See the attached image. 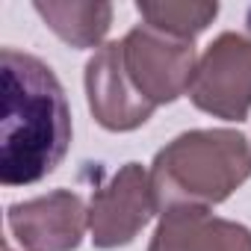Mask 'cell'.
<instances>
[{"instance_id":"2","label":"cell","mask_w":251,"mask_h":251,"mask_svg":"<svg viewBox=\"0 0 251 251\" xmlns=\"http://www.w3.org/2000/svg\"><path fill=\"white\" fill-rule=\"evenodd\" d=\"M251 177V139L236 130H189L172 139L151 166L157 207H213Z\"/></svg>"},{"instance_id":"7","label":"cell","mask_w":251,"mask_h":251,"mask_svg":"<svg viewBox=\"0 0 251 251\" xmlns=\"http://www.w3.org/2000/svg\"><path fill=\"white\" fill-rule=\"evenodd\" d=\"M6 222L12 236L30 251H74L89 227V210L80 195L56 189L12 204Z\"/></svg>"},{"instance_id":"10","label":"cell","mask_w":251,"mask_h":251,"mask_svg":"<svg viewBox=\"0 0 251 251\" xmlns=\"http://www.w3.org/2000/svg\"><path fill=\"white\" fill-rule=\"evenodd\" d=\"M136 9L151 30L180 42H192L219 15V3H207V0H160V3L139 0Z\"/></svg>"},{"instance_id":"4","label":"cell","mask_w":251,"mask_h":251,"mask_svg":"<svg viewBox=\"0 0 251 251\" xmlns=\"http://www.w3.org/2000/svg\"><path fill=\"white\" fill-rule=\"evenodd\" d=\"M121 50L130 80L154 106L172 103L189 92L198 68L192 42H180L151 30L148 24H139L121 39Z\"/></svg>"},{"instance_id":"11","label":"cell","mask_w":251,"mask_h":251,"mask_svg":"<svg viewBox=\"0 0 251 251\" xmlns=\"http://www.w3.org/2000/svg\"><path fill=\"white\" fill-rule=\"evenodd\" d=\"M3 251H12V248H9V245H3Z\"/></svg>"},{"instance_id":"6","label":"cell","mask_w":251,"mask_h":251,"mask_svg":"<svg viewBox=\"0 0 251 251\" xmlns=\"http://www.w3.org/2000/svg\"><path fill=\"white\" fill-rule=\"evenodd\" d=\"M86 95L95 121L115 133L142 127L157 109L130 80L121 42L103 45L86 62Z\"/></svg>"},{"instance_id":"1","label":"cell","mask_w":251,"mask_h":251,"mask_svg":"<svg viewBox=\"0 0 251 251\" xmlns=\"http://www.w3.org/2000/svg\"><path fill=\"white\" fill-rule=\"evenodd\" d=\"M0 183L30 186L48 177L71 145V109L56 74L15 48L0 53Z\"/></svg>"},{"instance_id":"9","label":"cell","mask_w":251,"mask_h":251,"mask_svg":"<svg viewBox=\"0 0 251 251\" xmlns=\"http://www.w3.org/2000/svg\"><path fill=\"white\" fill-rule=\"evenodd\" d=\"M36 12L45 18V24L71 48H95L103 42L112 24V6L100 0H39Z\"/></svg>"},{"instance_id":"8","label":"cell","mask_w":251,"mask_h":251,"mask_svg":"<svg viewBox=\"0 0 251 251\" xmlns=\"http://www.w3.org/2000/svg\"><path fill=\"white\" fill-rule=\"evenodd\" d=\"M148 251H251V230L201 207L166 210Z\"/></svg>"},{"instance_id":"5","label":"cell","mask_w":251,"mask_h":251,"mask_svg":"<svg viewBox=\"0 0 251 251\" xmlns=\"http://www.w3.org/2000/svg\"><path fill=\"white\" fill-rule=\"evenodd\" d=\"M157 210L151 172H145L139 163L121 166L89 204V230L95 248H118L133 242Z\"/></svg>"},{"instance_id":"3","label":"cell","mask_w":251,"mask_h":251,"mask_svg":"<svg viewBox=\"0 0 251 251\" xmlns=\"http://www.w3.org/2000/svg\"><path fill=\"white\" fill-rule=\"evenodd\" d=\"M189 98L201 112L242 121L251 109V39L222 33L198 59Z\"/></svg>"}]
</instances>
